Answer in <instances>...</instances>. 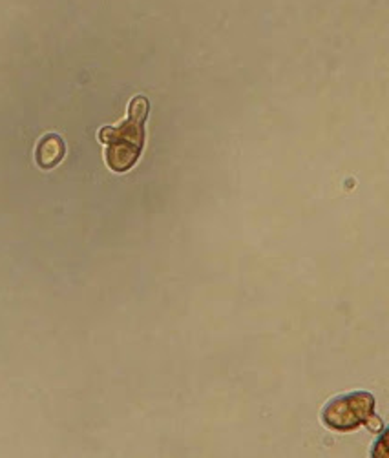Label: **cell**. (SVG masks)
I'll list each match as a JSON object with an SVG mask.
<instances>
[{"mask_svg":"<svg viewBox=\"0 0 389 458\" xmlns=\"http://www.w3.org/2000/svg\"><path fill=\"white\" fill-rule=\"evenodd\" d=\"M151 103L144 96H135L128 106V117L117 126H103L97 140L105 145V161L112 172L132 170L144 148V123L149 119Z\"/></svg>","mask_w":389,"mask_h":458,"instance_id":"1","label":"cell"},{"mask_svg":"<svg viewBox=\"0 0 389 458\" xmlns=\"http://www.w3.org/2000/svg\"><path fill=\"white\" fill-rule=\"evenodd\" d=\"M375 396L367 391H351L331 398L322 409V422L334 431H355L375 417Z\"/></svg>","mask_w":389,"mask_h":458,"instance_id":"2","label":"cell"},{"mask_svg":"<svg viewBox=\"0 0 389 458\" xmlns=\"http://www.w3.org/2000/svg\"><path fill=\"white\" fill-rule=\"evenodd\" d=\"M65 154H66V145L63 141V137L57 133H46L37 143L35 161L40 168L50 170L63 161Z\"/></svg>","mask_w":389,"mask_h":458,"instance_id":"3","label":"cell"}]
</instances>
